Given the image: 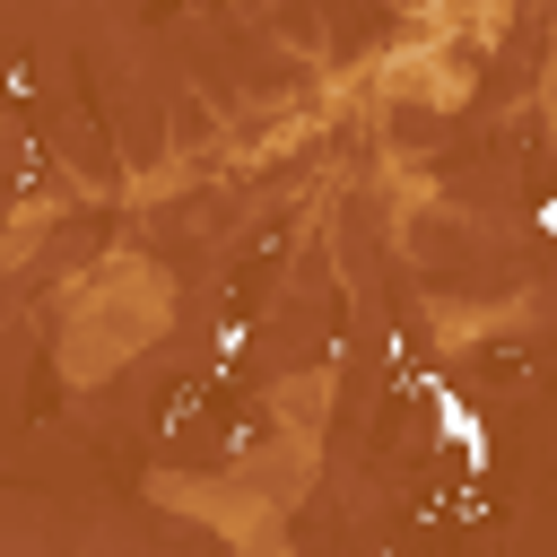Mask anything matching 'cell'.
<instances>
[{
	"instance_id": "obj_1",
	"label": "cell",
	"mask_w": 557,
	"mask_h": 557,
	"mask_svg": "<svg viewBox=\"0 0 557 557\" xmlns=\"http://www.w3.org/2000/svg\"><path fill=\"white\" fill-rule=\"evenodd\" d=\"M418 392L435 400V426H444V444H453L470 470H487V426H479V409H470V400H461L444 374H418Z\"/></svg>"
}]
</instances>
